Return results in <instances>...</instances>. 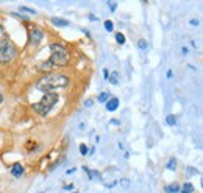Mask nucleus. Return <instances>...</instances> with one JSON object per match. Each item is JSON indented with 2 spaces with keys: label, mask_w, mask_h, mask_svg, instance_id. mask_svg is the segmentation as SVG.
Returning a JSON list of instances; mask_svg holds the SVG:
<instances>
[{
  "label": "nucleus",
  "mask_w": 203,
  "mask_h": 193,
  "mask_svg": "<svg viewBox=\"0 0 203 193\" xmlns=\"http://www.w3.org/2000/svg\"><path fill=\"white\" fill-rule=\"evenodd\" d=\"M2 101H3V97H2V93H0V106H2Z\"/></svg>",
  "instance_id": "nucleus-32"
},
{
  "label": "nucleus",
  "mask_w": 203,
  "mask_h": 193,
  "mask_svg": "<svg viewBox=\"0 0 203 193\" xmlns=\"http://www.w3.org/2000/svg\"><path fill=\"white\" fill-rule=\"evenodd\" d=\"M138 47L141 48V50H145V48H147V41H145V39H139V41H138Z\"/></svg>",
  "instance_id": "nucleus-18"
},
{
  "label": "nucleus",
  "mask_w": 203,
  "mask_h": 193,
  "mask_svg": "<svg viewBox=\"0 0 203 193\" xmlns=\"http://www.w3.org/2000/svg\"><path fill=\"white\" fill-rule=\"evenodd\" d=\"M69 84V78L63 73H46L42 78L38 81L36 87L41 92H52L53 89H60V87H66Z\"/></svg>",
  "instance_id": "nucleus-1"
},
{
  "label": "nucleus",
  "mask_w": 203,
  "mask_h": 193,
  "mask_svg": "<svg viewBox=\"0 0 203 193\" xmlns=\"http://www.w3.org/2000/svg\"><path fill=\"white\" fill-rule=\"evenodd\" d=\"M172 76H173V72H172V70L169 69V70H167V78L170 79V78H172Z\"/></svg>",
  "instance_id": "nucleus-28"
},
{
  "label": "nucleus",
  "mask_w": 203,
  "mask_h": 193,
  "mask_svg": "<svg viewBox=\"0 0 203 193\" xmlns=\"http://www.w3.org/2000/svg\"><path fill=\"white\" fill-rule=\"evenodd\" d=\"M166 122H167V125H169V126H173V125L177 123V120H175V117H173V115H167V117H166Z\"/></svg>",
  "instance_id": "nucleus-17"
},
{
  "label": "nucleus",
  "mask_w": 203,
  "mask_h": 193,
  "mask_svg": "<svg viewBox=\"0 0 203 193\" xmlns=\"http://www.w3.org/2000/svg\"><path fill=\"white\" fill-rule=\"evenodd\" d=\"M75 193H77V192H75Z\"/></svg>",
  "instance_id": "nucleus-34"
},
{
  "label": "nucleus",
  "mask_w": 203,
  "mask_h": 193,
  "mask_svg": "<svg viewBox=\"0 0 203 193\" xmlns=\"http://www.w3.org/2000/svg\"><path fill=\"white\" fill-rule=\"evenodd\" d=\"M181 193H186V192H183V190H181Z\"/></svg>",
  "instance_id": "nucleus-33"
},
{
  "label": "nucleus",
  "mask_w": 203,
  "mask_h": 193,
  "mask_svg": "<svg viewBox=\"0 0 203 193\" xmlns=\"http://www.w3.org/2000/svg\"><path fill=\"white\" fill-rule=\"evenodd\" d=\"M50 64L53 67H63L67 64V61H69V53H67L66 47L61 45V44H52L50 45Z\"/></svg>",
  "instance_id": "nucleus-3"
},
{
  "label": "nucleus",
  "mask_w": 203,
  "mask_h": 193,
  "mask_svg": "<svg viewBox=\"0 0 203 193\" xmlns=\"http://www.w3.org/2000/svg\"><path fill=\"white\" fill-rule=\"evenodd\" d=\"M92 105H94V100H92V98H88V100L84 101V106H86V107H89V106H92Z\"/></svg>",
  "instance_id": "nucleus-25"
},
{
  "label": "nucleus",
  "mask_w": 203,
  "mask_h": 193,
  "mask_svg": "<svg viewBox=\"0 0 203 193\" xmlns=\"http://www.w3.org/2000/svg\"><path fill=\"white\" fill-rule=\"evenodd\" d=\"M120 185L124 187V188H130V181L127 178H124V179H120Z\"/></svg>",
  "instance_id": "nucleus-21"
},
{
  "label": "nucleus",
  "mask_w": 203,
  "mask_h": 193,
  "mask_svg": "<svg viewBox=\"0 0 203 193\" xmlns=\"http://www.w3.org/2000/svg\"><path fill=\"white\" fill-rule=\"evenodd\" d=\"M114 28V24H112V20H105V30L106 31H112Z\"/></svg>",
  "instance_id": "nucleus-19"
},
{
  "label": "nucleus",
  "mask_w": 203,
  "mask_h": 193,
  "mask_svg": "<svg viewBox=\"0 0 203 193\" xmlns=\"http://www.w3.org/2000/svg\"><path fill=\"white\" fill-rule=\"evenodd\" d=\"M110 81L112 84H119V73H117V72H112V73H110Z\"/></svg>",
  "instance_id": "nucleus-13"
},
{
  "label": "nucleus",
  "mask_w": 203,
  "mask_h": 193,
  "mask_svg": "<svg viewBox=\"0 0 203 193\" xmlns=\"http://www.w3.org/2000/svg\"><path fill=\"white\" fill-rule=\"evenodd\" d=\"M38 69L39 70H50V69H53V65L50 64V61H44V62H39Z\"/></svg>",
  "instance_id": "nucleus-11"
},
{
  "label": "nucleus",
  "mask_w": 203,
  "mask_h": 193,
  "mask_svg": "<svg viewBox=\"0 0 203 193\" xmlns=\"http://www.w3.org/2000/svg\"><path fill=\"white\" fill-rule=\"evenodd\" d=\"M52 24L56 26H67L69 25V20L67 19H61V17H52Z\"/></svg>",
  "instance_id": "nucleus-8"
},
{
  "label": "nucleus",
  "mask_w": 203,
  "mask_h": 193,
  "mask_svg": "<svg viewBox=\"0 0 203 193\" xmlns=\"http://www.w3.org/2000/svg\"><path fill=\"white\" fill-rule=\"evenodd\" d=\"M17 55V48L11 41H6L5 44L0 45V62L2 64H6V62H11Z\"/></svg>",
  "instance_id": "nucleus-4"
},
{
  "label": "nucleus",
  "mask_w": 203,
  "mask_h": 193,
  "mask_svg": "<svg viewBox=\"0 0 203 193\" xmlns=\"http://www.w3.org/2000/svg\"><path fill=\"white\" fill-rule=\"evenodd\" d=\"M89 20H97V17H96V16H92V14H91V16H89Z\"/></svg>",
  "instance_id": "nucleus-29"
},
{
  "label": "nucleus",
  "mask_w": 203,
  "mask_h": 193,
  "mask_svg": "<svg viewBox=\"0 0 203 193\" xmlns=\"http://www.w3.org/2000/svg\"><path fill=\"white\" fill-rule=\"evenodd\" d=\"M108 100H110V93L108 92H102L100 95H98V101L100 103H106Z\"/></svg>",
  "instance_id": "nucleus-14"
},
{
  "label": "nucleus",
  "mask_w": 203,
  "mask_h": 193,
  "mask_svg": "<svg viewBox=\"0 0 203 193\" xmlns=\"http://www.w3.org/2000/svg\"><path fill=\"white\" fill-rule=\"evenodd\" d=\"M80 153H81L83 156H86V154H88V146L84 145V143H81V145H80Z\"/></svg>",
  "instance_id": "nucleus-22"
},
{
  "label": "nucleus",
  "mask_w": 203,
  "mask_h": 193,
  "mask_svg": "<svg viewBox=\"0 0 203 193\" xmlns=\"http://www.w3.org/2000/svg\"><path fill=\"white\" fill-rule=\"evenodd\" d=\"M189 24H191V25H195V26H197V25H198V20H197V19H191V20H189Z\"/></svg>",
  "instance_id": "nucleus-27"
},
{
  "label": "nucleus",
  "mask_w": 203,
  "mask_h": 193,
  "mask_svg": "<svg viewBox=\"0 0 203 193\" xmlns=\"http://www.w3.org/2000/svg\"><path fill=\"white\" fill-rule=\"evenodd\" d=\"M181 52H183V55H186V53H188V48H186V47H183V48H181Z\"/></svg>",
  "instance_id": "nucleus-30"
},
{
  "label": "nucleus",
  "mask_w": 203,
  "mask_h": 193,
  "mask_svg": "<svg viewBox=\"0 0 203 193\" xmlns=\"http://www.w3.org/2000/svg\"><path fill=\"white\" fill-rule=\"evenodd\" d=\"M6 41H10V39H8V33H6V30L3 28V25L0 24V45L5 44Z\"/></svg>",
  "instance_id": "nucleus-10"
},
{
  "label": "nucleus",
  "mask_w": 203,
  "mask_h": 193,
  "mask_svg": "<svg viewBox=\"0 0 203 193\" xmlns=\"http://www.w3.org/2000/svg\"><path fill=\"white\" fill-rule=\"evenodd\" d=\"M72 188H74V185H72V184H70V185H66V190H72Z\"/></svg>",
  "instance_id": "nucleus-31"
},
{
  "label": "nucleus",
  "mask_w": 203,
  "mask_h": 193,
  "mask_svg": "<svg viewBox=\"0 0 203 193\" xmlns=\"http://www.w3.org/2000/svg\"><path fill=\"white\" fill-rule=\"evenodd\" d=\"M22 11H27V13H31V14H36V11L33 10V8H27V6H20Z\"/></svg>",
  "instance_id": "nucleus-23"
},
{
  "label": "nucleus",
  "mask_w": 203,
  "mask_h": 193,
  "mask_svg": "<svg viewBox=\"0 0 203 193\" xmlns=\"http://www.w3.org/2000/svg\"><path fill=\"white\" fill-rule=\"evenodd\" d=\"M83 170L89 174V179H97V181H100V179H102L100 171H92V170H89V168H86V167H84Z\"/></svg>",
  "instance_id": "nucleus-9"
},
{
  "label": "nucleus",
  "mask_w": 203,
  "mask_h": 193,
  "mask_svg": "<svg viewBox=\"0 0 203 193\" xmlns=\"http://www.w3.org/2000/svg\"><path fill=\"white\" fill-rule=\"evenodd\" d=\"M108 6L111 8V11H116V8H117V3H116V2H108Z\"/></svg>",
  "instance_id": "nucleus-24"
},
{
  "label": "nucleus",
  "mask_w": 203,
  "mask_h": 193,
  "mask_svg": "<svg viewBox=\"0 0 203 193\" xmlns=\"http://www.w3.org/2000/svg\"><path fill=\"white\" fill-rule=\"evenodd\" d=\"M166 192L167 193H178L180 192V185L178 184H170V185L166 187Z\"/></svg>",
  "instance_id": "nucleus-12"
},
{
  "label": "nucleus",
  "mask_w": 203,
  "mask_h": 193,
  "mask_svg": "<svg viewBox=\"0 0 203 193\" xmlns=\"http://www.w3.org/2000/svg\"><path fill=\"white\" fill-rule=\"evenodd\" d=\"M105 105H106V109L112 112V111H116L117 107H119V100H117V98H110Z\"/></svg>",
  "instance_id": "nucleus-6"
},
{
  "label": "nucleus",
  "mask_w": 203,
  "mask_h": 193,
  "mask_svg": "<svg viewBox=\"0 0 203 193\" xmlns=\"http://www.w3.org/2000/svg\"><path fill=\"white\" fill-rule=\"evenodd\" d=\"M116 41L119 44H125V36L122 33H116Z\"/></svg>",
  "instance_id": "nucleus-20"
},
{
  "label": "nucleus",
  "mask_w": 203,
  "mask_h": 193,
  "mask_svg": "<svg viewBox=\"0 0 203 193\" xmlns=\"http://www.w3.org/2000/svg\"><path fill=\"white\" fill-rule=\"evenodd\" d=\"M42 39H44L42 30H39V28H36V26H33L31 31H30V44H31V45H38Z\"/></svg>",
  "instance_id": "nucleus-5"
},
{
  "label": "nucleus",
  "mask_w": 203,
  "mask_h": 193,
  "mask_svg": "<svg viewBox=\"0 0 203 193\" xmlns=\"http://www.w3.org/2000/svg\"><path fill=\"white\" fill-rule=\"evenodd\" d=\"M167 168H169V170H175V168H177V160H175L173 157H172V159H169V162H167Z\"/></svg>",
  "instance_id": "nucleus-15"
},
{
  "label": "nucleus",
  "mask_w": 203,
  "mask_h": 193,
  "mask_svg": "<svg viewBox=\"0 0 203 193\" xmlns=\"http://www.w3.org/2000/svg\"><path fill=\"white\" fill-rule=\"evenodd\" d=\"M103 75H105L103 76L105 79H110V72H108V69H103Z\"/></svg>",
  "instance_id": "nucleus-26"
},
{
  "label": "nucleus",
  "mask_w": 203,
  "mask_h": 193,
  "mask_svg": "<svg viewBox=\"0 0 203 193\" xmlns=\"http://www.w3.org/2000/svg\"><path fill=\"white\" fill-rule=\"evenodd\" d=\"M58 100H60L58 93H55V92H48V93H46V95L41 98L38 103H34V105H33V109L38 112V114H41V115H47L48 112H50L52 107L58 103Z\"/></svg>",
  "instance_id": "nucleus-2"
},
{
  "label": "nucleus",
  "mask_w": 203,
  "mask_h": 193,
  "mask_svg": "<svg viewBox=\"0 0 203 193\" xmlns=\"http://www.w3.org/2000/svg\"><path fill=\"white\" fill-rule=\"evenodd\" d=\"M22 173H24V167H22L20 164H14V165H13V168H11V174H13V176H14V178H20Z\"/></svg>",
  "instance_id": "nucleus-7"
},
{
  "label": "nucleus",
  "mask_w": 203,
  "mask_h": 193,
  "mask_svg": "<svg viewBox=\"0 0 203 193\" xmlns=\"http://www.w3.org/2000/svg\"><path fill=\"white\" fill-rule=\"evenodd\" d=\"M183 192H186V193H192L194 192V185H192V184H184V185H183Z\"/></svg>",
  "instance_id": "nucleus-16"
}]
</instances>
